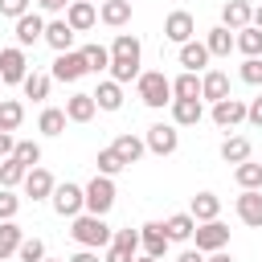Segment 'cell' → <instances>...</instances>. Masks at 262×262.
Returning <instances> with one entry per match:
<instances>
[{
  "instance_id": "obj_1",
  "label": "cell",
  "mask_w": 262,
  "mask_h": 262,
  "mask_svg": "<svg viewBox=\"0 0 262 262\" xmlns=\"http://www.w3.org/2000/svg\"><path fill=\"white\" fill-rule=\"evenodd\" d=\"M139 57H143L139 37L119 33V37H115V45H111V78H115L119 86H123V82H131V78H139Z\"/></svg>"
},
{
  "instance_id": "obj_2",
  "label": "cell",
  "mask_w": 262,
  "mask_h": 262,
  "mask_svg": "<svg viewBox=\"0 0 262 262\" xmlns=\"http://www.w3.org/2000/svg\"><path fill=\"white\" fill-rule=\"evenodd\" d=\"M70 237L78 242V246H86V250H102V246H111V225L98 217V213H78L74 217V225H70Z\"/></svg>"
},
{
  "instance_id": "obj_3",
  "label": "cell",
  "mask_w": 262,
  "mask_h": 262,
  "mask_svg": "<svg viewBox=\"0 0 262 262\" xmlns=\"http://www.w3.org/2000/svg\"><path fill=\"white\" fill-rule=\"evenodd\" d=\"M135 90L143 98V106L160 111V106H172V78H164V70H147L135 78Z\"/></svg>"
},
{
  "instance_id": "obj_4",
  "label": "cell",
  "mask_w": 262,
  "mask_h": 262,
  "mask_svg": "<svg viewBox=\"0 0 262 262\" xmlns=\"http://www.w3.org/2000/svg\"><path fill=\"white\" fill-rule=\"evenodd\" d=\"M111 205H115V180L98 172V176L86 184V213H98V217H106V213H111Z\"/></svg>"
},
{
  "instance_id": "obj_5",
  "label": "cell",
  "mask_w": 262,
  "mask_h": 262,
  "mask_svg": "<svg viewBox=\"0 0 262 262\" xmlns=\"http://www.w3.org/2000/svg\"><path fill=\"white\" fill-rule=\"evenodd\" d=\"M49 201H53L57 217H78V213L86 209V188H78V184H70V180H66V184H57V188H53V196H49Z\"/></svg>"
},
{
  "instance_id": "obj_6",
  "label": "cell",
  "mask_w": 262,
  "mask_h": 262,
  "mask_svg": "<svg viewBox=\"0 0 262 262\" xmlns=\"http://www.w3.org/2000/svg\"><path fill=\"white\" fill-rule=\"evenodd\" d=\"M25 74H29V57H25V49H20V45L0 49V82H4V86H16V82H25Z\"/></svg>"
},
{
  "instance_id": "obj_7",
  "label": "cell",
  "mask_w": 262,
  "mask_h": 262,
  "mask_svg": "<svg viewBox=\"0 0 262 262\" xmlns=\"http://www.w3.org/2000/svg\"><path fill=\"white\" fill-rule=\"evenodd\" d=\"M192 237H196V250H201V254H213V250H225V242H229V225H221V221L213 217V221H201Z\"/></svg>"
},
{
  "instance_id": "obj_8",
  "label": "cell",
  "mask_w": 262,
  "mask_h": 262,
  "mask_svg": "<svg viewBox=\"0 0 262 262\" xmlns=\"http://www.w3.org/2000/svg\"><path fill=\"white\" fill-rule=\"evenodd\" d=\"M180 147V131H176V123H156V127H147V151H156V156H172Z\"/></svg>"
},
{
  "instance_id": "obj_9",
  "label": "cell",
  "mask_w": 262,
  "mask_h": 262,
  "mask_svg": "<svg viewBox=\"0 0 262 262\" xmlns=\"http://www.w3.org/2000/svg\"><path fill=\"white\" fill-rule=\"evenodd\" d=\"M82 74H90L82 49H66V53H57V61H53V78H57V82H78Z\"/></svg>"
},
{
  "instance_id": "obj_10",
  "label": "cell",
  "mask_w": 262,
  "mask_h": 262,
  "mask_svg": "<svg viewBox=\"0 0 262 262\" xmlns=\"http://www.w3.org/2000/svg\"><path fill=\"white\" fill-rule=\"evenodd\" d=\"M139 246H143V254H151V258H164V254H168V246H172V237H168L164 221H147V225L139 229Z\"/></svg>"
},
{
  "instance_id": "obj_11",
  "label": "cell",
  "mask_w": 262,
  "mask_h": 262,
  "mask_svg": "<svg viewBox=\"0 0 262 262\" xmlns=\"http://www.w3.org/2000/svg\"><path fill=\"white\" fill-rule=\"evenodd\" d=\"M135 250H139V229H115L106 262H135Z\"/></svg>"
},
{
  "instance_id": "obj_12",
  "label": "cell",
  "mask_w": 262,
  "mask_h": 262,
  "mask_svg": "<svg viewBox=\"0 0 262 262\" xmlns=\"http://www.w3.org/2000/svg\"><path fill=\"white\" fill-rule=\"evenodd\" d=\"M192 33H196V20H192V12H184V8L168 12V20H164V37H168V41L184 45V41H192Z\"/></svg>"
},
{
  "instance_id": "obj_13",
  "label": "cell",
  "mask_w": 262,
  "mask_h": 262,
  "mask_svg": "<svg viewBox=\"0 0 262 262\" xmlns=\"http://www.w3.org/2000/svg\"><path fill=\"white\" fill-rule=\"evenodd\" d=\"M16 45L20 49H29V45H37V41H45V20L37 16V12H25V16H16Z\"/></svg>"
},
{
  "instance_id": "obj_14",
  "label": "cell",
  "mask_w": 262,
  "mask_h": 262,
  "mask_svg": "<svg viewBox=\"0 0 262 262\" xmlns=\"http://www.w3.org/2000/svg\"><path fill=\"white\" fill-rule=\"evenodd\" d=\"M237 217H242V225L262 229V192H258V188H242V196H237Z\"/></svg>"
},
{
  "instance_id": "obj_15",
  "label": "cell",
  "mask_w": 262,
  "mask_h": 262,
  "mask_svg": "<svg viewBox=\"0 0 262 262\" xmlns=\"http://www.w3.org/2000/svg\"><path fill=\"white\" fill-rule=\"evenodd\" d=\"M246 106H250V102H242V98L229 94V98L213 102V123H217V127H237V123L246 119Z\"/></svg>"
},
{
  "instance_id": "obj_16",
  "label": "cell",
  "mask_w": 262,
  "mask_h": 262,
  "mask_svg": "<svg viewBox=\"0 0 262 262\" xmlns=\"http://www.w3.org/2000/svg\"><path fill=\"white\" fill-rule=\"evenodd\" d=\"M201 119H205L201 98H172V123L176 127H196Z\"/></svg>"
},
{
  "instance_id": "obj_17",
  "label": "cell",
  "mask_w": 262,
  "mask_h": 262,
  "mask_svg": "<svg viewBox=\"0 0 262 262\" xmlns=\"http://www.w3.org/2000/svg\"><path fill=\"white\" fill-rule=\"evenodd\" d=\"M53 188H57V184H53V176H49L41 164L25 172V196H33V201H45V196H53Z\"/></svg>"
},
{
  "instance_id": "obj_18",
  "label": "cell",
  "mask_w": 262,
  "mask_h": 262,
  "mask_svg": "<svg viewBox=\"0 0 262 262\" xmlns=\"http://www.w3.org/2000/svg\"><path fill=\"white\" fill-rule=\"evenodd\" d=\"M254 20V4H246V0H225V8H221V25L225 29H246Z\"/></svg>"
},
{
  "instance_id": "obj_19",
  "label": "cell",
  "mask_w": 262,
  "mask_h": 262,
  "mask_svg": "<svg viewBox=\"0 0 262 262\" xmlns=\"http://www.w3.org/2000/svg\"><path fill=\"white\" fill-rule=\"evenodd\" d=\"M66 20H70V29H74V33H86V29L98 20V8H94L90 0H70V8H66Z\"/></svg>"
},
{
  "instance_id": "obj_20",
  "label": "cell",
  "mask_w": 262,
  "mask_h": 262,
  "mask_svg": "<svg viewBox=\"0 0 262 262\" xmlns=\"http://www.w3.org/2000/svg\"><path fill=\"white\" fill-rule=\"evenodd\" d=\"M94 111H98V102H94V94H86V90H78V94L66 98V115H70V123H90Z\"/></svg>"
},
{
  "instance_id": "obj_21",
  "label": "cell",
  "mask_w": 262,
  "mask_h": 262,
  "mask_svg": "<svg viewBox=\"0 0 262 262\" xmlns=\"http://www.w3.org/2000/svg\"><path fill=\"white\" fill-rule=\"evenodd\" d=\"M209 57H213V53H209V45H205V41H184V45H180V66H184V70H192V74H196V70H205V66H209Z\"/></svg>"
},
{
  "instance_id": "obj_22",
  "label": "cell",
  "mask_w": 262,
  "mask_h": 262,
  "mask_svg": "<svg viewBox=\"0 0 262 262\" xmlns=\"http://www.w3.org/2000/svg\"><path fill=\"white\" fill-rule=\"evenodd\" d=\"M201 98H209V102L229 98V78H225L221 70H209V74L201 78Z\"/></svg>"
},
{
  "instance_id": "obj_23",
  "label": "cell",
  "mask_w": 262,
  "mask_h": 262,
  "mask_svg": "<svg viewBox=\"0 0 262 262\" xmlns=\"http://www.w3.org/2000/svg\"><path fill=\"white\" fill-rule=\"evenodd\" d=\"M111 147L119 151V160H123V164H139V160H143V151H147V139H139V135H119Z\"/></svg>"
},
{
  "instance_id": "obj_24",
  "label": "cell",
  "mask_w": 262,
  "mask_h": 262,
  "mask_svg": "<svg viewBox=\"0 0 262 262\" xmlns=\"http://www.w3.org/2000/svg\"><path fill=\"white\" fill-rule=\"evenodd\" d=\"M188 213L196 217V225H201V221H213V217L221 213V196H217V192H196L192 205H188Z\"/></svg>"
},
{
  "instance_id": "obj_25",
  "label": "cell",
  "mask_w": 262,
  "mask_h": 262,
  "mask_svg": "<svg viewBox=\"0 0 262 262\" xmlns=\"http://www.w3.org/2000/svg\"><path fill=\"white\" fill-rule=\"evenodd\" d=\"M74 37H78V33L70 29V20H49V25H45V41H49L57 53H66V49L74 45Z\"/></svg>"
},
{
  "instance_id": "obj_26",
  "label": "cell",
  "mask_w": 262,
  "mask_h": 262,
  "mask_svg": "<svg viewBox=\"0 0 262 262\" xmlns=\"http://www.w3.org/2000/svg\"><path fill=\"white\" fill-rule=\"evenodd\" d=\"M164 229H168L172 242H188V237L196 233V217H192V213H172V217L164 221Z\"/></svg>"
},
{
  "instance_id": "obj_27",
  "label": "cell",
  "mask_w": 262,
  "mask_h": 262,
  "mask_svg": "<svg viewBox=\"0 0 262 262\" xmlns=\"http://www.w3.org/2000/svg\"><path fill=\"white\" fill-rule=\"evenodd\" d=\"M233 49H242L246 57H262V29H258V25H246V29H237V37H233Z\"/></svg>"
},
{
  "instance_id": "obj_28",
  "label": "cell",
  "mask_w": 262,
  "mask_h": 262,
  "mask_svg": "<svg viewBox=\"0 0 262 262\" xmlns=\"http://www.w3.org/2000/svg\"><path fill=\"white\" fill-rule=\"evenodd\" d=\"M94 102H98V111H119V106H123V86H119L115 78H111V82H98Z\"/></svg>"
},
{
  "instance_id": "obj_29",
  "label": "cell",
  "mask_w": 262,
  "mask_h": 262,
  "mask_svg": "<svg viewBox=\"0 0 262 262\" xmlns=\"http://www.w3.org/2000/svg\"><path fill=\"white\" fill-rule=\"evenodd\" d=\"M20 242H25L20 225H16V221H0V262H4V258H12V254L20 250Z\"/></svg>"
},
{
  "instance_id": "obj_30",
  "label": "cell",
  "mask_w": 262,
  "mask_h": 262,
  "mask_svg": "<svg viewBox=\"0 0 262 262\" xmlns=\"http://www.w3.org/2000/svg\"><path fill=\"white\" fill-rule=\"evenodd\" d=\"M205 45H209V53H213V57H229V49H233V29H225V25L209 29Z\"/></svg>"
},
{
  "instance_id": "obj_31",
  "label": "cell",
  "mask_w": 262,
  "mask_h": 262,
  "mask_svg": "<svg viewBox=\"0 0 262 262\" xmlns=\"http://www.w3.org/2000/svg\"><path fill=\"white\" fill-rule=\"evenodd\" d=\"M221 160H225V164H246V160H250V139H246V135H229V139L221 143Z\"/></svg>"
},
{
  "instance_id": "obj_32",
  "label": "cell",
  "mask_w": 262,
  "mask_h": 262,
  "mask_svg": "<svg viewBox=\"0 0 262 262\" xmlns=\"http://www.w3.org/2000/svg\"><path fill=\"white\" fill-rule=\"evenodd\" d=\"M98 16L106 20V25H127L131 20V0H102V8H98Z\"/></svg>"
},
{
  "instance_id": "obj_33",
  "label": "cell",
  "mask_w": 262,
  "mask_h": 262,
  "mask_svg": "<svg viewBox=\"0 0 262 262\" xmlns=\"http://www.w3.org/2000/svg\"><path fill=\"white\" fill-rule=\"evenodd\" d=\"M25 164L16 160V156H8V160H0V188H16V184H25Z\"/></svg>"
},
{
  "instance_id": "obj_34",
  "label": "cell",
  "mask_w": 262,
  "mask_h": 262,
  "mask_svg": "<svg viewBox=\"0 0 262 262\" xmlns=\"http://www.w3.org/2000/svg\"><path fill=\"white\" fill-rule=\"evenodd\" d=\"M66 123H70V115H66V111H57V106H45V111H41V119H37V127H41L45 135H61V131H66Z\"/></svg>"
},
{
  "instance_id": "obj_35",
  "label": "cell",
  "mask_w": 262,
  "mask_h": 262,
  "mask_svg": "<svg viewBox=\"0 0 262 262\" xmlns=\"http://www.w3.org/2000/svg\"><path fill=\"white\" fill-rule=\"evenodd\" d=\"M25 119V106L16 98H0V131H16Z\"/></svg>"
},
{
  "instance_id": "obj_36",
  "label": "cell",
  "mask_w": 262,
  "mask_h": 262,
  "mask_svg": "<svg viewBox=\"0 0 262 262\" xmlns=\"http://www.w3.org/2000/svg\"><path fill=\"white\" fill-rule=\"evenodd\" d=\"M82 57H86V70L90 74L111 70V49H102V45H82Z\"/></svg>"
},
{
  "instance_id": "obj_37",
  "label": "cell",
  "mask_w": 262,
  "mask_h": 262,
  "mask_svg": "<svg viewBox=\"0 0 262 262\" xmlns=\"http://www.w3.org/2000/svg\"><path fill=\"white\" fill-rule=\"evenodd\" d=\"M25 98H33V102H41V98H49V74H25Z\"/></svg>"
},
{
  "instance_id": "obj_38",
  "label": "cell",
  "mask_w": 262,
  "mask_h": 262,
  "mask_svg": "<svg viewBox=\"0 0 262 262\" xmlns=\"http://www.w3.org/2000/svg\"><path fill=\"white\" fill-rule=\"evenodd\" d=\"M172 98H201V78L192 70H184L176 82H172Z\"/></svg>"
},
{
  "instance_id": "obj_39",
  "label": "cell",
  "mask_w": 262,
  "mask_h": 262,
  "mask_svg": "<svg viewBox=\"0 0 262 262\" xmlns=\"http://www.w3.org/2000/svg\"><path fill=\"white\" fill-rule=\"evenodd\" d=\"M233 180L242 184V188H262V164H233Z\"/></svg>"
},
{
  "instance_id": "obj_40",
  "label": "cell",
  "mask_w": 262,
  "mask_h": 262,
  "mask_svg": "<svg viewBox=\"0 0 262 262\" xmlns=\"http://www.w3.org/2000/svg\"><path fill=\"white\" fill-rule=\"evenodd\" d=\"M25 168H37L41 164V143H33V139H16V151H12Z\"/></svg>"
},
{
  "instance_id": "obj_41",
  "label": "cell",
  "mask_w": 262,
  "mask_h": 262,
  "mask_svg": "<svg viewBox=\"0 0 262 262\" xmlns=\"http://www.w3.org/2000/svg\"><path fill=\"white\" fill-rule=\"evenodd\" d=\"M94 164H98V172H102V176H115V172H123V168H127V164L119 160V151H115V147H102Z\"/></svg>"
},
{
  "instance_id": "obj_42",
  "label": "cell",
  "mask_w": 262,
  "mask_h": 262,
  "mask_svg": "<svg viewBox=\"0 0 262 262\" xmlns=\"http://www.w3.org/2000/svg\"><path fill=\"white\" fill-rule=\"evenodd\" d=\"M16 254H20V262H41V258H45V242H41V237H25Z\"/></svg>"
},
{
  "instance_id": "obj_43",
  "label": "cell",
  "mask_w": 262,
  "mask_h": 262,
  "mask_svg": "<svg viewBox=\"0 0 262 262\" xmlns=\"http://www.w3.org/2000/svg\"><path fill=\"white\" fill-rule=\"evenodd\" d=\"M237 74H242V82H250V86H262V57H246Z\"/></svg>"
},
{
  "instance_id": "obj_44",
  "label": "cell",
  "mask_w": 262,
  "mask_h": 262,
  "mask_svg": "<svg viewBox=\"0 0 262 262\" xmlns=\"http://www.w3.org/2000/svg\"><path fill=\"white\" fill-rule=\"evenodd\" d=\"M16 209H20V196H16L12 188H0V221H12Z\"/></svg>"
},
{
  "instance_id": "obj_45",
  "label": "cell",
  "mask_w": 262,
  "mask_h": 262,
  "mask_svg": "<svg viewBox=\"0 0 262 262\" xmlns=\"http://www.w3.org/2000/svg\"><path fill=\"white\" fill-rule=\"evenodd\" d=\"M25 12H29V0H0V16H12V20H16V16H25Z\"/></svg>"
},
{
  "instance_id": "obj_46",
  "label": "cell",
  "mask_w": 262,
  "mask_h": 262,
  "mask_svg": "<svg viewBox=\"0 0 262 262\" xmlns=\"http://www.w3.org/2000/svg\"><path fill=\"white\" fill-rule=\"evenodd\" d=\"M246 123H254V127H262V94L246 106Z\"/></svg>"
},
{
  "instance_id": "obj_47",
  "label": "cell",
  "mask_w": 262,
  "mask_h": 262,
  "mask_svg": "<svg viewBox=\"0 0 262 262\" xmlns=\"http://www.w3.org/2000/svg\"><path fill=\"white\" fill-rule=\"evenodd\" d=\"M16 151V139H12V131H0V160H8Z\"/></svg>"
},
{
  "instance_id": "obj_48",
  "label": "cell",
  "mask_w": 262,
  "mask_h": 262,
  "mask_svg": "<svg viewBox=\"0 0 262 262\" xmlns=\"http://www.w3.org/2000/svg\"><path fill=\"white\" fill-rule=\"evenodd\" d=\"M37 4H41L45 12H66V8H70V0H37Z\"/></svg>"
},
{
  "instance_id": "obj_49",
  "label": "cell",
  "mask_w": 262,
  "mask_h": 262,
  "mask_svg": "<svg viewBox=\"0 0 262 262\" xmlns=\"http://www.w3.org/2000/svg\"><path fill=\"white\" fill-rule=\"evenodd\" d=\"M66 262H98V254H94V250H86V246H82V250H78V254H74V258H66Z\"/></svg>"
},
{
  "instance_id": "obj_50",
  "label": "cell",
  "mask_w": 262,
  "mask_h": 262,
  "mask_svg": "<svg viewBox=\"0 0 262 262\" xmlns=\"http://www.w3.org/2000/svg\"><path fill=\"white\" fill-rule=\"evenodd\" d=\"M176 262H205V254H201V250H180Z\"/></svg>"
},
{
  "instance_id": "obj_51",
  "label": "cell",
  "mask_w": 262,
  "mask_h": 262,
  "mask_svg": "<svg viewBox=\"0 0 262 262\" xmlns=\"http://www.w3.org/2000/svg\"><path fill=\"white\" fill-rule=\"evenodd\" d=\"M205 262H233V258H229V254H225V250H213V254H209V258H205Z\"/></svg>"
},
{
  "instance_id": "obj_52",
  "label": "cell",
  "mask_w": 262,
  "mask_h": 262,
  "mask_svg": "<svg viewBox=\"0 0 262 262\" xmlns=\"http://www.w3.org/2000/svg\"><path fill=\"white\" fill-rule=\"evenodd\" d=\"M250 25H258V29H262V4L254 8V20H250Z\"/></svg>"
},
{
  "instance_id": "obj_53",
  "label": "cell",
  "mask_w": 262,
  "mask_h": 262,
  "mask_svg": "<svg viewBox=\"0 0 262 262\" xmlns=\"http://www.w3.org/2000/svg\"><path fill=\"white\" fill-rule=\"evenodd\" d=\"M135 262H160V258H151V254H143V258H135Z\"/></svg>"
},
{
  "instance_id": "obj_54",
  "label": "cell",
  "mask_w": 262,
  "mask_h": 262,
  "mask_svg": "<svg viewBox=\"0 0 262 262\" xmlns=\"http://www.w3.org/2000/svg\"><path fill=\"white\" fill-rule=\"evenodd\" d=\"M41 262H66V258H41Z\"/></svg>"
},
{
  "instance_id": "obj_55",
  "label": "cell",
  "mask_w": 262,
  "mask_h": 262,
  "mask_svg": "<svg viewBox=\"0 0 262 262\" xmlns=\"http://www.w3.org/2000/svg\"><path fill=\"white\" fill-rule=\"evenodd\" d=\"M0 86H4V82H0Z\"/></svg>"
}]
</instances>
